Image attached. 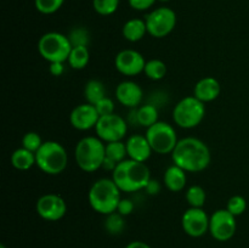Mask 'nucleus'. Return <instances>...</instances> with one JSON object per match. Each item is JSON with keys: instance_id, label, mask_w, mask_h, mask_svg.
Returning <instances> with one entry per match:
<instances>
[{"instance_id": "nucleus-1", "label": "nucleus", "mask_w": 249, "mask_h": 248, "mask_svg": "<svg viewBox=\"0 0 249 248\" xmlns=\"http://www.w3.org/2000/svg\"><path fill=\"white\" fill-rule=\"evenodd\" d=\"M172 159L174 164L182 168L186 173H199L209 167L212 155L204 141L187 136L180 139L172 152Z\"/></svg>"}, {"instance_id": "nucleus-2", "label": "nucleus", "mask_w": 249, "mask_h": 248, "mask_svg": "<svg viewBox=\"0 0 249 248\" xmlns=\"http://www.w3.org/2000/svg\"><path fill=\"white\" fill-rule=\"evenodd\" d=\"M112 179L122 192H138L145 190L151 180V172L146 163L126 158L117 164Z\"/></svg>"}, {"instance_id": "nucleus-3", "label": "nucleus", "mask_w": 249, "mask_h": 248, "mask_svg": "<svg viewBox=\"0 0 249 248\" xmlns=\"http://www.w3.org/2000/svg\"><path fill=\"white\" fill-rule=\"evenodd\" d=\"M121 194L122 191L112 177H101L90 186L88 201L96 213L108 215L117 212L122 199Z\"/></svg>"}, {"instance_id": "nucleus-4", "label": "nucleus", "mask_w": 249, "mask_h": 248, "mask_svg": "<svg viewBox=\"0 0 249 248\" xmlns=\"http://www.w3.org/2000/svg\"><path fill=\"white\" fill-rule=\"evenodd\" d=\"M106 158V143L97 136H84L74 148V159L80 170L95 173L101 169Z\"/></svg>"}, {"instance_id": "nucleus-5", "label": "nucleus", "mask_w": 249, "mask_h": 248, "mask_svg": "<svg viewBox=\"0 0 249 248\" xmlns=\"http://www.w3.org/2000/svg\"><path fill=\"white\" fill-rule=\"evenodd\" d=\"M36 165L48 175H58L65 172L68 164V153L60 142L44 141L36 152Z\"/></svg>"}, {"instance_id": "nucleus-6", "label": "nucleus", "mask_w": 249, "mask_h": 248, "mask_svg": "<svg viewBox=\"0 0 249 248\" xmlns=\"http://www.w3.org/2000/svg\"><path fill=\"white\" fill-rule=\"evenodd\" d=\"M72 48L68 35L58 32H48L38 41L39 55L49 63L67 62Z\"/></svg>"}, {"instance_id": "nucleus-7", "label": "nucleus", "mask_w": 249, "mask_h": 248, "mask_svg": "<svg viewBox=\"0 0 249 248\" xmlns=\"http://www.w3.org/2000/svg\"><path fill=\"white\" fill-rule=\"evenodd\" d=\"M206 116V105L192 95L180 100L173 109V121L179 128L194 129Z\"/></svg>"}, {"instance_id": "nucleus-8", "label": "nucleus", "mask_w": 249, "mask_h": 248, "mask_svg": "<svg viewBox=\"0 0 249 248\" xmlns=\"http://www.w3.org/2000/svg\"><path fill=\"white\" fill-rule=\"evenodd\" d=\"M145 135L153 152L158 155H172L175 146L179 142L174 126L163 121H158L152 126L146 129Z\"/></svg>"}, {"instance_id": "nucleus-9", "label": "nucleus", "mask_w": 249, "mask_h": 248, "mask_svg": "<svg viewBox=\"0 0 249 248\" xmlns=\"http://www.w3.org/2000/svg\"><path fill=\"white\" fill-rule=\"evenodd\" d=\"M147 34L156 39L169 35L177 26V14L167 6H160L148 12L145 17Z\"/></svg>"}, {"instance_id": "nucleus-10", "label": "nucleus", "mask_w": 249, "mask_h": 248, "mask_svg": "<svg viewBox=\"0 0 249 248\" xmlns=\"http://www.w3.org/2000/svg\"><path fill=\"white\" fill-rule=\"evenodd\" d=\"M97 138L101 139L105 143L113 141H123L128 133V123L122 116L116 113L100 117L95 126Z\"/></svg>"}, {"instance_id": "nucleus-11", "label": "nucleus", "mask_w": 249, "mask_h": 248, "mask_svg": "<svg viewBox=\"0 0 249 248\" xmlns=\"http://www.w3.org/2000/svg\"><path fill=\"white\" fill-rule=\"evenodd\" d=\"M237 223L236 216L228 209H218L209 219V233L214 240L219 242H226L235 236Z\"/></svg>"}, {"instance_id": "nucleus-12", "label": "nucleus", "mask_w": 249, "mask_h": 248, "mask_svg": "<svg viewBox=\"0 0 249 248\" xmlns=\"http://www.w3.org/2000/svg\"><path fill=\"white\" fill-rule=\"evenodd\" d=\"M36 211L44 220L58 221L67 213V203L60 195L45 194L36 201Z\"/></svg>"}, {"instance_id": "nucleus-13", "label": "nucleus", "mask_w": 249, "mask_h": 248, "mask_svg": "<svg viewBox=\"0 0 249 248\" xmlns=\"http://www.w3.org/2000/svg\"><path fill=\"white\" fill-rule=\"evenodd\" d=\"M209 219L211 216H208L203 208L190 207L181 216L182 230L191 237H202L209 232Z\"/></svg>"}, {"instance_id": "nucleus-14", "label": "nucleus", "mask_w": 249, "mask_h": 248, "mask_svg": "<svg viewBox=\"0 0 249 248\" xmlns=\"http://www.w3.org/2000/svg\"><path fill=\"white\" fill-rule=\"evenodd\" d=\"M146 60L139 51L134 49H125L117 53L114 58V67L121 74L126 77H135L143 72Z\"/></svg>"}, {"instance_id": "nucleus-15", "label": "nucleus", "mask_w": 249, "mask_h": 248, "mask_svg": "<svg viewBox=\"0 0 249 248\" xmlns=\"http://www.w3.org/2000/svg\"><path fill=\"white\" fill-rule=\"evenodd\" d=\"M99 119L100 114L96 107L89 102L75 106L70 114L71 125L79 131H87L92 128L95 129Z\"/></svg>"}, {"instance_id": "nucleus-16", "label": "nucleus", "mask_w": 249, "mask_h": 248, "mask_svg": "<svg viewBox=\"0 0 249 248\" xmlns=\"http://www.w3.org/2000/svg\"><path fill=\"white\" fill-rule=\"evenodd\" d=\"M116 99L122 106L135 109L140 107L143 99V91L138 83L123 80L116 88Z\"/></svg>"}, {"instance_id": "nucleus-17", "label": "nucleus", "mask_w": 249, "mask_h": 248, "mask_svg": "<svg viewBox=\"0 0 249 248\" xmlns=\"http://www.w3.org/2000/svg\"><path fill=\"white\" fill-rule=\"evenodd\" d=\"M125 145L128 158L138 160V162L146 163L153 152L146 135H141V134H134L129 136L125 141Z\"/></svg>"}, {"instance_id": "nucleus-18", "label": "nucleus", "mask_w": 249, "mask_h": 248, "mask_svg": "<svg viewBox=\"0 0 249 248\" xmlns=\"http://www.w3.org/2000/svg\"><path fill=\"white\" fill-rule=\"evenodd\" d=\"M221 85L214 77H204L196 83L194 88V96L203 104L212 102L219 97Z\"/></svg>"}, {"instance_id": "nucleus-19", "label": "nucleus", "mask_w": 249, "mask_h": 248, "mask_svg": "<svg viewBox=\"0 0 249 248\" xmlns=\"http://www.w3.org/2000/svg\"><path fill=\"white\" fill-rule=\"evenodd\" d=\"M163 182L165 187L172 192H180L185 189L187 184L186 172L182 168L173 164L165 169L163 175Z\"/></svg>"}, {"instance_id": "nucleus-20", "label": "nucleus", "mask_w": 249, "mask_h": 248, "mask_svg": "<svg viewBox=\"0 0 249 248\" xmlns=\"http://www.w3.org/2000/svg\"><path fill=\"white\" fill-rule=\"evenodd\" d=\"M147 33V27H146L145 19L141 18H131L124 23L122 28V34L124 39L130 43H138Z\"/></svg>"}, {"instance_id": "nucleus-21", "label": "nucleus", "mask_w": 249, "mask_h": 248, "mask_svg": "<svg viewBox=\"0 0 249 248\" xmlns=\"http://www.w3.org/2000/svg\"><path fill=\"white\" fill-rule=\"evenodd\" d=\"M10 162L15 169L26 172V170L31 169L33 165H36V153L24 147H19L12 152Z\"/></svg>"}, {"instance_id": "nucleus-22", "label": "nucleus", "mask_w": 249, "mask_h": 248, "mask_svg": "<svg viewBox=\"0 0 249 248\" xmlns=\"http://www.w3.org/2000/svg\"><path fill=\"white\" fill-rule=\"evenodd\" d=\"M158 108L155 105H142L135 108V121L143 128H150L160 121Z\"/></svg>"}, {"instance_id": "nucleus-23", "label": "nucleus", "mask_w": 249, "mask_h": 248, "mask_svg": "<svg viewBox=\"0 0 249 248\" xmlns=\"http://www.w3.org/2000/svg\"><path fill=\"white\" fill-rule=\"evenodd\" d=\"M84 97L87 102L96 105L100 100L106 97V88L104 83L99 79L88 80L84 87Z\"/></svg>"}, {"instance_id": "nucleus-24", "label": "nucleus", "mask_w": 249, "mask_h": 248, "mask_svg": "<svg viewBox=\"0 0 249 248\" xmlns=\"http://www.w3.org/2000/svg\"><path fill=\"white\" fill-rule=\"evenodd\" d=\"M90 61V53L88 46H73L67 62L73 70H84Z\"/></svg>"}, {"instance_id": "nucleus-25", "label": "nucleus", "mask_w": 249, "mask_h": 248, "mask_svg": "<svg viewBox=\"0 0 249 248\" xmlns=\"http://www.w3.org/2000/svg\"><path fill=\"white\" fill-rule=\"evenodd\" d=\"M143 73L146 77L151 80H160L167 74V65L162 60L152 58V60L146 61Z\"/></svg>"}, {"instance_id": "nucleus-26", "label": "nucleus", "mask_w": 249, "mask_h": 248, "mask_svg": "<svg viewBox=\"0 0 249 248\" xmlns=\"http://www.w3.org/2000/svg\"><path fill=\"white\" fill-rule=\"evenodd\" d=\"M185 198H186V202L189 203L190 207H194V208H203L207 199V194L202 186H199V185H192V186H190L186 190Z\"/></svg>"}, {"instance_id": "nucleus-27", "label": "nucleus", "mask_w": 249, "mask_h": 248, "mask_svg": "<svg viewBox=\"0 0 249 248\" xmlns=\"http://www.w3.org/2000/svg\"><path fill=\"white\" fill-rule=\"evenodd\" d=\"M106 157L116 162L117 164L128 158L126 145L124 141H113L106 143Z\"/></svg>"}, {"instance_id": "nucleus-28", "label": "nucleus", "mask_w": 249, "mask_h": 248, "mask_svg": "<svg viewBox=\"0 0 249 248\" xmlns=\"http://www.w3.org/2000/svg\"><path fill=\"white\" fill-rule=\"evenodd\" d=\"M124 228H125V221H124V216L121 215L118 212L108 214L106 215V220H105V229L111 235H119L123 232Z\"/></svg>"}, {"instance_id": "nucleus-29", "label": "nucleus", "mask_w": 249, "mask_h": 248, "mask_svg": "<svg viewBox=\"0 0 249 248\" xmlns=\"http://www.w3.org/2000/svg\"><path fill=\"white\" fill-rule=\"evenodd\" d=\"M119 0H92L95 12L101 16H109L118 10Z\"/></svg>"}, {"instance_id": "nucleus-30", "label": "nucleus", "mask_w": 249, "mask_h": 248, "mask_svg": "<svg viewBox=\"0 0 249 248\" xmlns=\"http://www.w3.org/2000/svg\"><path fill=\"white\" fill-rule=\"evenodd\" d=\"M65 0H34L36 11L43 15H53L62 7Z\"/></svg>"}, {"instance_id": "nucleus-31", "label": "nucleus", "mask_w": 249, "mask_h": 248, "mask_svg": "<svg viewBox=\"0 0 249 248\" xmlns=\"http://www.w3.org/2000/svg\"><path fill=\"white\" fill-rule=\"evenodd\" d=\"M226 209L235 216L242 215L246 212V209H247V201L241 195H235V196L229 198L228 204H226Z\"/></svg>"}, {"instance_id": "nucleus-32", "label": "nucleus", "mask_w": 249, "mask_h": 248, "mask_svg": "<svg viewBox=\"0 0 249 248\" xmlns=\"http://www.w3.org/2000/svg\"><path fill=\"white\" fill-rule=\"evenodd\" d=\"M72 46H88L89 44V33L83 27H75L68 35Z\"/></svg>"}, {"instance_id": "nucleus-33", "label": "nucleus", "mask_w": 249, "mask_h": 248, "mask_svg": "<svg viewBox=\"0 0 249 248\" xmlns=\"http://www.w3.org/2000/svg\"><path fill=\"white\" fill-rule=\"evenodd\" d=\"M43 142L44 141L41 140L40 135L38 133H36V131H28L22 138V147L27 148V150L32 151L34 153L40 148Z\"/></svg>"}, {"instance_id": "nucleus-34", "label": "nucleus", "mask_w": 249, "mask_h": 248, "mask_svg": "<svg viewBox=\"0 0 249 248\" xmlns=\"http://www.w3.org/2000/svg\"><path fill=\"white\" fill-rule=\"evenodd\" d=\"M96 107L97 112H99L100 117L102 116H108V114L114 113V102L113 100L109 99L108 96L104 97L102 100H100L96 105H94Z\"/></svg>"}, {"instance_id": "nucleus-35", "label": "nucleus", "mask_w": 249, "mask_h": 248, "mask_svg": "<svg viewBox=\"0 0 249 248\" xmlns=\"http://www.w3.org/2000/svg\"><path fill=\"white\" fill-rule=\"evenodd\" d=\"M134 208H135V204H134V202L130 198H122L118 204V208H117V212L121 215L126 216L133 213Z\"/></svg>"}, {"instance_id": "nucleus-36", "label": "nucleus", "mask_w": 249, "mask_h": 248, "mask_svg": "<svg viewBox=\"0 0 249 248\" xmlns=\"http://www.w3.org/2000/svg\"><path fill=\"white\" fill-rule=\"evenodd\" d=\"M131 9L136 11H146L155 5L157 0H128Z\"/></svg>"}, {"instance_id": "nucleus-37", "label": "nucleus", "mask_w": 249, "mask_h": 248, "mask_svg": "<svg viewBox=\"0 0 249 248\" xmlns=\"http://www.w3.org/2000/svg\"><path fill=\"white\" fill-rule=\"evenodd\" d=\"M160 190H162L160 182L158 181V180L152 179V177H151V180L148 181V184L146 185V187H145L146 194L150 195V196H156V195L160 194Z\"/></svg>"}, {"instance_id": "nucleus-38", "label": "nucleus", "mask_w": 249, "mask_h": 248, "mask_svg": "<svg viewBox=\"0 0 249 248\" xmlns=\"http://www.w3.org/2000/svg\"><path fill=\"white\" fill-rule=\"evenodd\" d=\"M49 71L53 77H60L65 73V63L63 62H53L49 63Z\"/></svg>"}, {"instance_id": "nucleus-39", "label": "nucleus", "mask_w": 249, "mask_h": 248, "mask_svg": "<svg viewBox=\"0 0 249 248\" xmlns=\"http://www.w3.org/2000/svg\"><path fill=\"white\" fill-rule=\"evenodd\" d=\"M116 167H117L116 162H113V160L109 159V158H107V157L105 158L104 164H102V168H104V169L109 170V172H113V170L116 169Z\"/></svg>"}, {"instance_id": "nucleus-40", "label": "nucleus", "mask_w": 249, "mask_h": 248, "mask_svg": "<svg viewBox=\"0 0 249 248\" xmlns=\"http://www.w3.org/2000/svg\"><path fill=\"white\" fill-rule=\"evenodd\" d=\"M125 248H151L147 243L142 242V241H131L130 243L126 245Z\"/></svg>"}, {"instance_id": "nucleus-41", "label": "nucleus", "mask_w": 249, "mask_h": 248, "mask_svg": "<svg viewBox=\"0 0 249 248\" xmlns=\"http://www.w3.org/2000/svg\"><path fill=\"white\" fill-rule=\"evenodd\" d=\"M157 1H160V2H168L169 0H157Z\"/></svg>"}, {"instance_id": "nucleus-42", "label": "nucleus", "mask_w": 249, "mask_h": 248, "mask_svg": "<svg viewBox=\"0 0 249 248\" xmlns=\"http://www.w3.org/2000/svg\"><path fill=\"white\" fill-rule=\"evenodd\" d=\"M0 248H6V247H5L4 245H1V246H0Z\"/></svg>"}]
</instances>
